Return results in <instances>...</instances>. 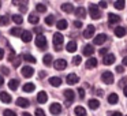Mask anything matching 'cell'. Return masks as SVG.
<instances>
[{
	"instance_id": "obj_1",
	"label": "cell",
	"mask_w": 127,
	"mask_h": 116,
	"mask_svg": "<svg viewBox=\"0 0 127 116\" xmlns=\"http://www.w3.org/2000/svg\"><path fill=\"white\" fill-rule=\"evenodd\" d=\"M89 14L93 19H100L101 18V11H100V7L96 6V4L90 3L89 4Z\"/></svg>"
},
{
	"instance_id": "obj_2",
	"label": "cell",
	"mask_w": 127,
	"mask_h": 116,
	"mask_svg": "<svg viewBox=\"0 0 127 116\" xmlns=\"http://www.w3.org/2000/svg\"><path fill=\"white\" fill-rule=\"evenodd\" d=\"M36 45L40 48V49H47V38H45L44 34H40V36H37L36 38Z\"/></svg>"
},
{
	"instance_id": "obj_3",
	"label": "cell",
	"mask_w": 127,
	"mask_h": 116,
	"mask_svg": "<svg viewBox=\"0 0 127 116\" xmlns=\"http://www.w3.org/2000/svg\"><path fill=\"white\" fill-rule=\"evenodd\" d=\"M101 81L104 83H107V85H111V83H113V74L111 71H105L102 72L101 75Z\"/></svg>"
},
{
	"instance_id": "obj_4",
	"label": "cell",
	"mask_w": 127,
	"mask_h": 116,
	"mask_svg": "<svg viewBox=\"0 0 127 116\" xmlns=\"http://www.w3.org/2000/svg\"><path fill=\"white\" fill-rule=\"evenodd\" d=\"M63 41H64V37L62 36V33H55L53 34V44H55L56 49L60 48V45L63 44Z\"/></svg>"
},
{
	"instance_id": "obj_5",
	"label": "cell",
	"mask_w": 127,
	"mask_h": 116,
	"mask_svg": "<svg viewBox=\"0 0 127 116\" xmlns=\"http://www.w3.org/2000/svg\"><path fill=\"white\" fill-rule=\"evenodd\" d=\"M49 111H51L52 115H59V113L62 112V105L59 104V102H53V104H51Z\"/></svg>"
},
{
	"instance_id": "obj_6",
	"label": "cell",
	"mask_w": 127,
	"mask_h": 116,
	"mask_svg": "<svg viewBox=\"0 0 127 116\" xmlns=\"http://www.w3.org/2000/svg\"><path fill=\"white\" fill-rule=\"evenodd\" d=\"M116 60L115 55H112V53H108V55L104 56V60H102V63L105 64V66H111V64H113Z\"/></svg>"
},
{
	"instance_id": "obj_7",
	"label": "cell",
	"mask_w": 127,
	"mask_h": 116,
	"mask_svg": "<svg viewBox=\"0 0 127 116\" xmlns=\"http://www.w3.org/2000/svg\"><path fill=\"white\" fill-rule=\"evenodd\" d=\"M94 30H96L94 26L93 25H89L88 28H86V30L83 31V37H85V38H92V37L94 36Z\"/></svg>"
},
{
	"instance_id": "obj_8",
	"label": "cell",
	"mask_w": 127,
	"mask_h": 116,
	"mask_svg": "<svg viewBox=\"0 0 127 116\" xmlns=\"http://www.w3.org/2000/svg\"><path fill=\"white\" fill-rule=\"evenodd\" d=\"M83 56H90L94 53V47L92 44H86L85 47H83V51H82Z\"/></svg>"
},
{
	"instance_id": "obj_9",
	"label": "cell",
	"mask_w": 127,
	"mask_h": 116,
	"mask_svg": "<svg viewBox=\"0 0 127 116\" xmlns=\"http://www.w3.org/2000/svg\"><path fill=\"white\" fill-rule=\"evenodd\" d=\"M33 74H34V70L30 66H25V67H22V75H23L25 78H30Z\"/></svg>"
},
{
	"instance_id": "obj_10",
	"label": "cell",
	"mask_w": 127,
	"mask_h": 116,
	"mask_svg": "<svg viewBox=\"0 0 127 116\" xmlns=\"http://www.w3.org/2000/svg\"><path fill=\"white\" fill-rule=\"evenodd\" d=\"M105 41H107V36L102 34V33L97 34V36L94 37V44H96V45H101V44H104Z\"/></svg>"
},
{
	"instance_id": "obj_11",
	"label": "cell",
	"mask_w": 127,
	"mask_h": 116,
	"mask_svg": "<svg viewBox=\"0 0 127 116\" xmlns=\"http://www.w3.org/2000/svg\"><path fill=\"white\" fill-rule=\"evenodd\" d=\"M79 82V77L77 74H70L67 75V83L68 85H75V83Z\"/></svg>"
},
{
	"instance_id": "obj_12",
	"label": "cell",
	"mask_w": 127,
	"mask_h": 116,
	"mask_svg": "<svg viewBox=\"0 0 127 116\" xmlns=\"http://www.w3.org/2000/svg\"><path fill=\"white\" fill-rule=\"evenodd\" d=\"M67 67V61L64 59H58L55 61V68L56 70H64Z\"/></svg>"
},
{
	"instance_id": "obj_13",
	"label": "cell",
	"mask_w": 127,
	"mask_h": 116,
	"mask_svg": "<svg viewBox=\"0 0 127 116\" xmlns=\"http://www.w3.org/2000/svg\"><path fill=\"white\" fill-rule=\"evenodd\" d=\"M108 22H109V25H115V23L120 22V17H118L116 14L109 12V14H108Z\"/></svg>"
},
{
	"instance_id": "obj_14",
	"label": "cell",
	"mask_w": 127,
	"mask_h": 116,
	"mask_svg": "<svg viewBox=\"0 0 127 116\" xmlns=\"http://www.w3.org/2000/svg\"><path fill=\"white\" fill-rule=\"evenodd\" d=\"M63 94H64V97L68 100V102L70 101H74V100H75V93L71 90V89H66V90L63 91Z\"/></svg>"
},
{
	"instance_id": "obj_15",
	"label": "cell",
	"mask_w": 127,
	"mask_h": 116,
	"mask_svg": "<svg viewBox=\"0 0 127 116\" xmlns=\"http://www.w3.org/2000/svg\"><path fill=\"white\" fill-rule=\"evenodd\" d=\"M47 100H48V96H47L45 91H40V93L37 94V101H38L40 104H45Z\"/></svg>"
},
{
	"instance_id": "obj_16",
	"label": "cell",
	"mask_w": 127,
	"mask_h": 116,
	"mask_svg": "<svg viewBox=\"0 0 127 116\" xmlns=\"http://www.w3.org/2000/svg\"><path fill=\"white\" fill-rule=\"evenodd\" d=\"M21 37H22V41L23 42H30L32 38H33V34H32V31H23Z\"/></svg>"
},
{
	"instance_id": "obj_17",
	"label": "cell",
	"mask_w": 127,
	"mask_h": 116,
	"mask_svg": "<svg viewBox=\"0 0 127 116\" xmlns=\"http://www.w3.org/2000/svg\"><path fill=\"white\" fill-rule=\"evenodd\" d=\"M77 42L75 41H70L68 44H67V47H66V49H67V52H70V53H74L75 51H77Z\"/></svg>"
},
{
	"instance_id": "obj_18",
	"label": "cell",
	"mask_w": 127,
	"mask_h": 116,
	"mask_svg": "<svg viewBox=\"0 0 127 116\" xmlns=\"http://www.w3.org/2000/svg\"><path fill=\"white\" fill-rule=\"evenodd\" d=\"M29 100L28 98H23V97H19V98L17 100V105H19V107H22V108H26V107H29Z\"/></svg>"
},
{
	"instance_id": "obj_19",
	"label": "cell",
	"mask_w": 127,
	"mask_h": 116,
	"mask_svg": "<svg viewBox=\"0 0 127 116\" xmlns=\"http://www.w3.org/2000/svg\"><path fill=\"white\" fill-rule=\"evenodd\" d=\"M49 83L52 86H55V87H58V86L62 85V78H59V77H51Z\"/></svg>"
},
{
	"instance_id": "obj_20",
	"label": "cell",
	"mask_w": 127,
	"mask_h": 116,
	"mask_svg": "<svg viewBox=\"0 0 127 116\" xmlns=\"http://www.w3.org/2000/svg\"><path fill=\"white\" fill-rule=\"evenodd\" d=\"M113 33H115V36H116V37H124L127 31H126V29H124V28L119 26V28H116V29H115V31H113Z\"/></svg>"
},
{
	"instance_id": "obj_21",
	"label": "cell",
	"mask_w": 127,
	"mask_h": 116,
	"mask_svg": "<svg viewBox=\"0 0 127 116\" xmlns=\"http://www.w3.org/2000/svg\"><path fill=\"white\" fill-rule=\"evenodd\" d=\"M0 100L3 102L10 104V102H11V96H10L8 93H6V91H1V93H0Z\"/></svg>"
},
{
	"instance_id": "obj_22",
	"label": "cell",
	"mask_w": 127,
	"mask_h": 116,
	"mask_svg": "<svg viewBox=\"0 0 127 116\" xmlns=\"http://www.w3.org/2000/svg\"><path fill=\"white\" fill-rule=\"evenodd\" d=\"M74 112H75V115H77V116H86V109L83 107H81V105L75 107Z\"/></svg>"
},
{
	"instance_id": "obj_23",
	"label": "cell",
	"mask_w": 127,
	"mask_h": 116,
	"mask_svg": "<svg viewBox=\"0 0 127 116\" xmlns=\"http://www.w3.org/2000/svg\"><path fill=\"white\" fill-rule=\"evenodd\" d=\"M62 11L72 12V11H74V6H72L71 3H64V4H62Z\"/></svg>"
},
{
	"instance_id": "obj_24",
	"label": "cell",
	"mask_w": 127,
	"mask_h": 116,
	"mask_svg": "<svg viewBox=\"0 0 127 116\" xmlns=\"http://www.w3.org/2000/svg\"><path fill=\"white\" fill-rule=\"evenodd\" d=\"M74 12H75V15H77L78 18H83V19H85V17H86V10L83 8V7H78L77 11H74Z\"/></svg>"
},
{
	"instance_id": "obj_25",
	"label": "cell",
	"mask_w": 127,
	"mask_h": 116,
	"mask_svg": "<svg viewBox=\"0 0 127 116\" xmlns=\"http://www.w3.org/2000/svg\"><path fill=\"white\" fill-rule=\"evenodd\" d=\"M56 26H58V29H59V30H64V29H67L68 23H67V21H66V19H60V21H58Z\"/></svg>"
},
{
	"instance_id": "obj_26",
	"label": "cell",
	"mask_w": 127,
	"mask_h": 116,
	"mask_svg": "<svg viewBox=\"0 0 127 116\" xmlns=\"http://www.w3.org/2000/svg\"><path fill=\"white\" fill-rule=\"evenodd\" d=\"M96 66H97V59H94V58H90L86 61V68H94Z\"/></svg>"
},
{
	"instance_id": "obj_27",
	"label": "cell",
	"mask_w": 127,
	"mask_h": 116,
	"mask_svg": "<svg viewBox=\"0 0 127 116\" xmlns=\"http://www.w3.org/2000/svg\"><path fill=\"white\" fill-rule=\"evenodd\" d=\"M18 86H19V81L18 79H11L8 82V87L11 89V90H17Z\"/></svg>"
},
{
	"instance_id": "obj_28",
	"label": "cell",
	"mask_w": 127,
	"mask_h": 116,
	"mask_svg": "<svg viewBox=\"0 0 127 116\" xmlns=\"http://www.w3.org/2000/svg\"><path fill=\"white\" fill-rule=\"evenodd\" d=\"M118 101H119V97L116 93H112V94L108 96V102H109V104H116Z\"/></svg>"
},
{
	"instance_id": "obj_29",
	"label": "cell",
	"mask_w": 127,
	"mask_h": 116,
	"mask_svg": "<svg viewBox=\"0 0 127 116\" xmlns=\"http://www.w3.org/2000/svg\"><path fill=\"white\" fill-rule=\"evenodd\" d=\"M34 83H26L25 86H23V91H26V93H32V91H34Z\"/></svg>"
},
{
	"instance_id": "obj_30",
	"label": "cell",
	"mask_w": 127,
	"mask_h": 116,
	"mask_svg": "<svg viewBox=\"0 0 127 116\" xmlns=\"http://www.w3.org/2000/svg\"><path fill=\"white\" fill-rule=\"evenodd\" d=\"M89 107H90L92 109H97V108L100 107V101H98V100H96V98L90 100V101H89Z\"/></svg>"
},
{
	"instance_id": "obj_31",
	"label": "cell",
	"mask_w": 127,
	"mask_h": 116,
	"mask_svg": "<svg viewBox=\"0 0 127 116\" xmlns=\"http://www.w3.org/2000/svg\"><path fill=\"white\" fill-rule=\"evenodd\" d=\"M29 22L33 23V25H37V23L40 22V18L37 17L36 14H30V15H29Z\"/></svg>"
},
{
	"instance_id": "obj_32",
	"label": "cell",
	"mask_w": 127,
	"mask_h": 116,
	"mask_svg": "<svg viewBox=\"0 0 127 116\" xmlns=\"http://www.w3.org/2000/svg\"><path fill=\"white\" fill-rule=\"evenodd\" d=\"M113 6H115V8H118V10H123L124 6H126V1H124V0H118V1L113 3Z\"/></svg>"
},
{
	"instance_id": "obj_33",
	"label": "cell",
	"mask_w": 127,
	"mask_h": 116,
	"mask_svg": "<svg viewBox=\"0 0 127 116\" xmlns=\"http://www.w3.org/2000/svg\"><path fill=\"white\" fill-rule=\"evenodd\" d=\"M12 22H14V23H17V25H21V23L23 22V18H22V15H18V14L12 15Z\"/></svg>"
},
{
	"instance_id": "obj_34",
	"label": "cell",
	"mask_w": 127,
	"mask_h": 116,
	"mask_svg": "<svg viewBox=\"0 0 127 116\" xmlns=\"http://www.w3.org/2000/svg\"><path fill=\"white\" fill-rule=\"evenodd\" d=\"M10 33L12 34V36H22V29L21 28H12L11 30H10Z\"/></svg>"
},
{
	"instance_id": "obj_35",
	"label": "cell",
	"mask_w": 127,
	"mask_h": 116,
	"mask_svg": "<svg viewBox=\"0 0 127 116\" xmlns=\"http://www.w3.org/2000/svg\"><path fill=\"white\" fill-rule=\"evenodd\" d=\"M22 58L25 59L26 61H29V63H36V58H34V56H32V55H29V53H25Z\"/></svg>"
},
{
	"instance_id": "obj_36",
	"label": "cell",
	"mask_w": 127,
	"mask_h": 116,
	"mask_svg": "<svg viewBox=\"0 0 127 116\" xmlns=\"http://www.w3.org/2000/svg\"><path fill=\"white\" fill-rule=\"evenodd\" d=\"M45 23H47L48 26H52L53 23H55V17H53V15H48V17L45 18Z\"/></svg>"
},
{
	"instance_id": "obj_37",
	"label": "cell",
	"mask_w": 127,
	"mask_h": 116,
	"mask_svg": "<svg viewBox=\"0 0 127 116\" xmlns=\"http://www.w3.org/2000/svg\"><path fill=\"white\" fill-rule=\"evenodd\" d=\"M8 23V17L7 15H1L0 17V26H6Z\"/></svg>"
},
{
	"instance_id": "obj_38",
	"label": "cell",
	"mask_w": 127,
	"mask_h": 116,
	"mask_svg": "<svg viewBox=\"0 0 127 116\" xmlns=\"http://www.w3.org/2000/svg\"><path fill=\"white\" fill-rule=\"evenodd\" d=\"M42 61H44L47 66H49V64L52 63V55H45L44 59H42Z\"/></svg>"
},
{
	"instance_id": "obj_39",
	"label": "cell",
	"mask_w": 127,
	"mask_h": 116,
	"mask_svg": "<svg viewBox=\"0 0 127 116\" xmlns=\"http://www.w3.org/2000/svg\"><path fill=\"white\" fill-rule=\"evenodd\" d=\"M36 10H37V11H38V12H45V11H47V7H45L44 4L38 3V4H37V6H36Z\"/></svg>"
},
{
	"instance_id": "obj_40",
	"label": "cell",
	"mask_w": 127,
	"mask_h": 116,
	"mask_svg": "<svg viewBox=\"0 0 127 116\" xmlns=\"http://www.w3.org/2000/svg\"><path fill=\"white\" fill-rule=\"evenodd\" d=\"M81 61H82V56H75V58L72 59V64H74V66H78Z\"/></svg>"
},
{
	"instance_id": "obj_41",
	"label": "cell",
	"mask_w": 127,
	"mask_h": 116,
	"mask_svg": "<svg viewBox=\"0 0 127 116\" xmlns=\"http://www.w3.org/2000/svg\"><path fill=\"white\" fill-rule=\"evenodd\" d=\"M3 115H4V116H17V113H15L14 111H11V109H6Z\"/></svg>"
},
{
	"instance_id": "obj_42",
	"label": "cell",
	"mask_w": 127,
	"mask_h": 116,
	"mask_svg": "<svg viewBox=\"0 0 127 116\" xmlns=\"http://www.w3.org/2000/svg\"><path fill=\"white\" fill-rule=\"evenodd\" d=\"M36 116H45V113H44V111L42 109H36Z\"/></svg>"
},
{
	"instance_id": "obj_43",
	"label": "cell",
	"mask_w": 127,
	"mask_h": 116,
	"mask_svg": "<svg viewBox=\"0 0 127 116\" xmlns=\"http://www.w3.org/2000/svg\"><path fill=\"white\" fill-rule=\"evenodd\" d=\"M78 94H79L81 98H83V97H85V90H83L82 87H79V89H78Z\"/></svg>"
},
{
	"instance_id": "obj_44",
	"label": "cell",
	"mask_w": 127,
	"mask_h": 116,
	"mask_svg": "<svg viewBox=\"0 0 127 116\" xmlns=\"http://www.w3.org/2000/svg\"><path fill=\"white\" fill-rule=\"evenodd\" d=\"M98 52L101 53V55H104V56H105V55H108V48H101V49H100Z\"/></svg>"
},
{
	"instance_id": "obj_45",
	"label": "cell",
	"mask_w": 127,
	"mask_h": 116,
	"mask_svg": "<svg viewBox=\"0 0 127 116\" xmlns=\"http://www.w3.org/2000/svg\"><path fill=\"white\" fill-rule=\"evenodd\" d=\"M1 72H3L4 75H8V74H10V70L7 68V67H4V66H3V67H1Z\"/></svg>"
},
{
	"instance_id": "obj_46",
	"label": "cell",
	"mask_w": 127,
	"mask_h": 116,
	"mask_svg": "<svg viewBox=\"0 0 127 116\" xmlns=\"http://www.w3.org/2000/svg\"><path fill=\"white\" fill-rule=\"evenodd\" d=\"M107 6H108L107 1H100L98 3V7H101V8H107Z\"/></svg>"
},
{
	"instance_id": "obj_47",
	"label": "cell",
	"mask_w": 127,
	"mask_h": 116,
	"mask_svg": "<svg viewBox=\"0 0 127 116\" xmlns=\"http://www.w3.org/2000/svg\"><path fill=\"white\" fill-rule=\"evenodd\" d=\"M74 26H75L77 29L82 28V22H81V21H75V22H74Z\"/></svg>"
},
{
	"instance_id": "obj_48",
	"label": "cell",
	"mask_w": 127,
	"mask_h": 116,
	"mask_svg": "<svg viewBox=\"0 0 127 116\" xmlns=\"http://www.w3.org/2000/svg\"><path fill=\"white\" fill-rule=\"evenodd\" d=\"M116 71H118L119 74H122V72L124 71V67L123 66H118V67H116Z\"/></svg>"
},
{
	"instance_id": "obj_49",
	"label": "cell",
	"mask_w": 127,
	"mask_h": 116,
	"mask_svg": "<svg viewBox=\"0 0 127 116\" xmlns=\"http://www.w3.org/2000/svg\"><path fill=\"white\" fill-rule=\"evenodd\" d=\"M3 58H4V51L1 49V48H0V60H1Z\"/></svg>"
},
{
	"instance_id": "obj_50",
	"label": "cell",
	"mask_w": 127,
	"mask_h": 116,
	"mask_svg": "<svg viewBox=\"0 0 127 116\" xmlns=\"http://www.w3.org/2000/svg\"><path fill=\"white\" fill-rule=\"evenodd\" d=\"M111 116H123L120 112H113V113H111Z\"/></svg>"
},
{
	"instance_id": "obj_51",
	"label": "cell",
	"mask_w": 127,
	"mask_h": 116,
	"mask_svg": "<svg viewBox=\"0 0 127 116\" xmlns=\"http://www.w3.org/2000/svg\"><path fill=\"white\" fill-rule=\"evenodd\" d=\"M123 66L127 67V56H126V58H123Z\"/></svg>"
},
{
	"instance_id": "obj_52",
	"label": "cell",
	"mask_w": 127,
	"mask_h": 116,
	"mask_svg": "<svg viewBox=\"0 0 127 116\" xmlns=\"http://www.w3.org/2000/svg\"><path fill=\"white\" fill-rule=\"evenodd\" d=\"M123 93H124V96L127 97V86H124V87H123Z\"/></svg>"
},
{
	"instance_id": "obj_53",
	"label": "cell",
	"mask_w": 127,
	"mask_h": 116,
	"mask_svg": "<svg viewBox=\"0 0 127 116\" xmlns=\"http://www.w3.org/2000/svg\"><path fill=\"white\" fill-rule=\"evenodd\" d=\"M3 83H4V79H3V77H1V75H0V86L3 85Z\"/></svg>"
},
{
	"instance_id": "obj_54",
	"label": "cell",
	"mask_w": 127,
	"mask_h": 116,
	"mask_svg": "<svg viewBox=\"0 0 127 116\" xmlns=\"http://www.w3.org/2000/svg\"><path fill=\"white\" fill-rule=\"evenodd\" d=\"M23 116H32V115H30V113H28V112H25V113H23Z\"/></svg>"
},
{
	"instance_id": "obj_55",
	"label": "cell",
	"mask_w": 127,
	"mask_h": 116,
	"mask_svg": "<svg viewBox=\"0 0 127 116\" xmlns=\"http://www.w3.org/2000/svg\"><path fill=\"white\" fill-rule=\"evenodd\" d=\"M0 7H1V3H0Z\"/></svg>"
}]
</instances>
